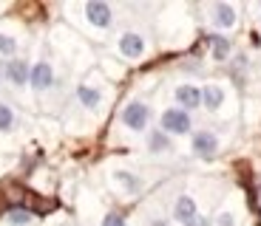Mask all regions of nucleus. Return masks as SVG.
Masks as SVG:
<instances>
[{
  "label": "nucleus",
  "instance_id": "21",
  "mask_svg": "<svg viewBox=\"0 0 261 226\" xmlns=\"http://www.w3.org/2000/svg\"><path fill=\"white\" fill-rule=\"evenodd\" d=\"M148 226H170V223H168V218L156 215V218H150V220H148Z\"/></svg>",
  "mask_w": 261,
  "mask_h": 226
},
{
  "label": "nucleus",
  "instance_id": "12",
  "mask_svg": "<svg viewBox=\"0 0 261 226\" xmlns=\"http://www.w3.org/2000/svg\"><path fill=\"white\" fill-rule=\"evenodd\" d=\"M145 147H148L150 155H168V153H173V139H170L165 130L150 127L148 133H145Z\"/></svg>",
  "mask_w": 261,
  "mask_h": 226
},
{
  "label": "nucleus",
  "instance_id": "24",
  "mask_svg": "<svg viewBox=\"0 0 261 226\" xmlns=\"http://www.w3.org/2000/svg\"><path fill=\"white\" fill-rule=\"evenodd\" d=\"M258 9H261V3H258Z\"/></svg>",
  "mask_w": 261,
  "mask_h": 226
},
{
  "label": "nucleus",
  "instance_id": "2",
  "mask_svg": "<svg viewBox=\"0 0 261 226\" xmlns=\"http://www.w3.org/2000/svg\"><path fill=\"white\" fill-rule=\"evenodd\" d=\"M159 130H165L170 139L173 136H188V133H193V116H190L188 110L170 105V108H165L159 113Z\"/></svg>",
  "mask_w": 261,
  "mask_h": 226
},
{
  "label": "nucleus",
  "instance_id": "6",
  "mask_svg": "<svg viewBox=\"0 0 261 226\" xmlns=\"http://www.w3.org/2000/svg\"><path fill=\"white\" fill-rule=\"evenodd\" d=\"M190 150H193L196 158L210 162V158H216V155H219L222 142H219V136H216L213 130H196V133L190 136Z\"/></svg>",
  "mask_w": 261,
  "mask_h": 226
},
{
  "label": "nucleus",
  "instance_id": "14",
  "mask_svg": "<svg viewBox=\"0 0 261 226\" xmlns=\"http://www.w3.org/2000/svg\"><path fill=\"white\" fill-rule=\"evenodd\" d=\"M224 99H227V93H224V88L219 82H207L202 85V108L207 110V113H216V110H222Z\"/></svg>",
  "mask_w": 261,
  "mask_h": 226
},
{
  "label": "nucleus",
  "instance_id": "19",
  "mask_svg": "<svg viewBox=\"0 0 261 226\" xmlns=\"http://www.w3.org/2000/svg\"><path fill=\"white\" fill-rule=\"evenodd\" d=\"M99 226H128V220H125V215L122 212H105L102 215V220H99Z\"/></svg>",
  "mask_w": 261,
  "mask_h": 226
},
{
  "label": "nucleus",
  "instance_id": "13",
  "mask_svg": "<svg viewBox=\"0 0 261 226\" xmlns=\"http://www.w3.org/2000/svg\"><path fill=\"white\" fill-rule=\"evenodd\" d=\"M77 102L83 105L85 110H99V105L105 102V93L99 85H91V82H83L77 88Z\"/></svg>",
  "mask_w": 261,
  "mask_h": 226
},
{
  "label": "nucleus",
  "instance_id": "23",
  "mask_svg": "<svg viewBox=\"0 0 261 226\" xmlns=\"http://www.w3.org/2000/svg\"><path fill=\"white\" fill-rule=\"evenodd\" d=\"M258 198H261V187H258Z\"/></svg>",
  "mask_w": 261,
  "mask_h": 226
},
{
  "label": "nucleus",
  "instance_id": "4",
  "mask_svg": "<svg viewBox=\"0 0 261 226\" xmlns=\"http://www.w3.org/2000/svg\"><path fill=\"white\" fill-rule=\"evenodd\" d=\"M207 23L216 28V34L233 31L239 26V12L233 3H210L207 6Z\"/></svg>",
  "mask_w": 261,
  "mask_h": 226
},
{
  "label": "nucleus",
  "instance_id": "5",
  "mask_svg": "<svg viewBox=\"0 0 261 226\" xmlns=\"http://www.w3.org/2000/svg\"><path fill=\"white\" fill-rule=\"evenodd\" d=\"M29 74H32V65L20 57L3 59V62H0V79H6V82L17 90H23L29 85Z\"/></svg>",
  "mask_w": 261,
  "mask_h": 226
},
{
  "label": "nucleus",
  "instance_id": "18",
  "mask_svg": "<svg viewBox=\"0 0 261 226\" xmlns=\"http://www.w3.org/2000/svg\"><path fill=\"white\" fill-rule=\"evenodd\" d=\"M32 220H34V215L29 212V209H23V207H14V209L6 212V223L9 226H29Z\"/></svg>",
  "mask_w": 261,
  "mask_h": 226
},
{
  "label": "nucleus",
  "instance_id": "1",
  "mask_svg": "<svg viewBox=\"0 0 261 226\" xmlns=\"http://www.w3.org/2000/svg\"><path fill=\"white\" fill-rule=\"evenodd\" d=\"M150 119H153V110L148 102L142 99H130L122 110H119V124L130 133H148L150 130Z\"/></svg>",
  "mask_w": 261,
  "mask_h": 226
},
{
  "label": "nucleus",
  "instance_id": "17",
  "mask_svg": "<svg viewBox=\"0 0 261 226\" xmlns=\"http://www.w3.org/2000/svg\"><path fill=\"white\" fill-rule=\"evenodd\" d=\"M20 51V40L14 34H0V59H14Z\"/></svg>",
  "mask_w": 261,
  "mask_h": 226
},
{
  "label": "nucleus",
  "instance_id": "3",
  "mask_svg": "<svg viewBox=\"0 0 261 226\" xmlns=\"http://www.w3.org/2000/svg\"><path fill=\"white\" fill-rule=\"evenodd\" d=\"M83 14L85 23L97 31H108L117 23V12H114L111 3H102V0H91V3H83Z\"/></svg>",
  "mask_w": 261,
  "mask_h": 226
},
{
  "label": "nucleus",
  "instance_id": "16",
  "mask_svg": "<svg viewBox=\"0 0 261 226\" xmlns=\"http://www.w3.org/2000/svg\"><path fill=\"white\" fill-rule=\"evenodd\" d=\"M17 127V110L9 102H0V133H12Z\"/></svg>",
  "mask_w": 261,
  "mask_h": 226
},
{
  "label": "nucleus",
  "instance_id": "7",
  "mask_svg": "<svg viewBox=\"0 0 261 226\" xmlns=\"http://www.w3.org/2000/svg\"><path fill=\"white\" fill-rule=\"evenodd\" d=\"M117 51L125 59H142L148 54V40L139 31H122L117 37Z\"/></svg>",
  "mask_w": 261,
  "mask_h": 226
},
{
  "label": "nucleus",
  "instance_id": "10",
  "mask_svg": "<svg viewBox=\"0 0 261 226\" xmlns=\"http://www.w3.org/2000/svg\"><path fill=\"white\" fill-rule=\"evenodd\" d=\"M173 220H176L179 226H196L199 223V204H196L193 195L182 192L173 201Z\"/></svg>",
  "mask_w": 261,
  "mask_h": 226
},
{
  "label": "nucleus",
  "instance_id": "8",
  "mask_svg": "<svg viewBox=\"0 0 261 226\" xmlns=\"http://www.w3.org/2000/svg\"><path fill=\"white\" fill-rule=\"evenodd\" d=\"M111 184L119 189L122 195H128V198H134V195H139L145 189V181L139 173H134V170H125V167H117L111 173Z\"/></svg>",
  "mask_w": 261,
  "mask_h": 226
},
{
  "label": "nucleus",
  "instance_id": "20",
  "mask_svg": "<svg viewBox=\"0 0 261 226\" xmlns=\"http://www.w3.org/2000/svg\"><path fill=\"white\" fill-rule=\"evenodd\" d=\"M213 226H236V215L230 209H222V212L213 218Z\"/></svg>",
  "mask_w": 261,
  "mask_h": 226
},
{
  "label": "nucleus",
  "instance_id": "9",
  "mask_svg": "<svg viewBox=\"0 0 261 226\" xmlns=\"http://www.w3.org/2000/svg\"><path fill=\"white\" fill-rule=\"evenodd\" d=\"M173 99H176V108L193 113V110L202 108V85H196V82H179L176 88H173Z\"/></svg>",
  "mask_w": 261,
  "mask_h": 226
},
{
  "label": "nucleus",
  "instance_id": "11",
  "mask_svg": "<svg viewBox=\"0 0 261 226\" xmlns=\"http://www.w3.org/2000/svg\"><path fill=\"white\" fill-rule=\"evenodd\" d=\"M54 65L48 62V59H37V62L32 65V74H29V85H32V90H37V93H46V90L54 88Z\"/></svg>",
  "mask_w": 261,
  "mask_h": 226
},
{
  "label": "nucleus",
  "instance_id": "15",
  "mask_svg": "<svg viewBox=\"0 0 261 226\" xmlns=\"http://www.w3.org/2000/svg\"><path fill=\"white\" fill-rule=\"evenodd\" d=\"M210 57L216 59V62H224V59H230V54H233V43H230L227 34H210Z\"/></svg>",
  "mask_w": 261,
  "mask_h": 226
},
{
  "label": "nucleus",
  "instance_id": "22",
  "mask_svg": "<svg viewBox=\"0 0 261 226\" xmlns=\"http://www.w3.org/2000/svg\"><path fill=\"white\" fill-rule=\"evenodd\" d=\"M196 226H213V218H204V215H199V223Z\"/></svg>",
  "mask_w": 261,
  "mask_h": 226
}]
</instances>
